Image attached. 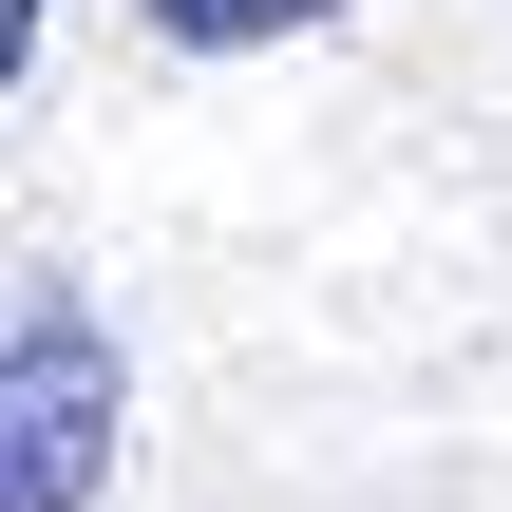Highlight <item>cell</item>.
I'll list each match as a JSON object with an SVG mask.
<instances>
[{
	"label": "cell",
	"instance_id": "2",
	"mask_svg": "<svg viewBox=\"0 0 512 512\" xmlns=\"http://www.w3.org/2000/svg\"><path fill=\"white\" fill-rule=\"evenodd\" d=\"M342 0H152V38L171 57H266V38H323Z\"/></svg>",
	"mask_w": 512,
	"mask_h": 512
},
{
	"label": "cell",
	"instance_id": "3",
	"mask_svg": "<svg viewBox=\"0 0 512 512\" xmlns=\"http://www.w3.org/2000/svg\"><path fill=\"white\" fill-rule=\"evenodd\" d=\"M38 19H57V0H0V95H19V57H38Z\"/></svg>",
	"mask_w": 512,
	"mask_h": 512
},
{
	"label": "cell",
	"instance_id": "1",
	"mask_svg": "<svg viewBox=\"0 0 512 512\" xmlns=\"http://www.w3.org/2000/svg\"><path fill=\"white\" fill-rule=\"evenodd\" d=\"M133 437V361L76 285H0V512H95Z\"/></svg>",
	"mask_w": 512,
	"mask_h": 512
}]
</instances>
